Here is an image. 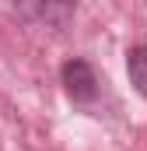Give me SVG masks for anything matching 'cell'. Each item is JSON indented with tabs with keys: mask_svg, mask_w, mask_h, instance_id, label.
Masks as SVG:
<instances>
[{
	"mask_svg": "<svg viewBox=\"0 0 147 151\" xmlns=\"http://www.w3.org/2000/svg\"><path fill=\"white\" fill-rule=\"evenodd\" d=\"M63 84H67V95L74 102H91L98 95V77H95L88 60H67L63 63Z\"/></svg>",
	"mask_w": 147,
	"mask_h": 151,
	"instance_id": "cell-1",
	"label": "cell"
},
{
	"mask_svg": "<svg viewBox=\"0 0 147 151\" xmlns=\"http://www.w3.org/2000/svg\"><path fill=\"white\" fill-rule=\"evenodd\" d=\"M28 18L46 21V25H67V18L74 14V0H14Z\"/></svg>",
	"mask_w": 147,
	"mask_h": 151,
	"instance_id": "cell-2",
	"label": "cell"
},
{
	"mask_svg": "<svg viewBox=\"0 0 147 151\" xmlns=\"http://www.w3.org/2000/svg\"><path fill=\"white\" fill-rule=\"evenodd\" d=\"M126 74H130V84L147 99V46H133L126 53Z\"/></svg>",
	"mask_w": 147,
	"mask_h": 151,
	"instance_id": "cell-3",
	"label": "cell"
}]
</instances>
